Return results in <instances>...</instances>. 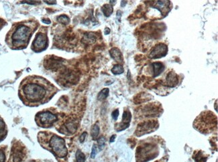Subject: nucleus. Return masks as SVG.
Instances as JSON below:
<instances>
[{"label": "nucleus", "instance_id": "nucleus-1", "mask_svg": "<svg viewBox=\"0 0 218 162\" xmlns=\"http://www.w3.org/2000/svg\"><path fill=\"white\" fill-rule=\"evenodd\" d=\"M56 92V88L48 80L40 76H28L21 81L18 95L24 104L38 106L48 102Z\"/></svg>", "mask_w": 218, "mask_h": 162}, {"label": "nucleus", "instance_id": "nucleus-2", "mask_svg": "<svg viewBox=\"0 0 218 162\" xmlns=\"http://www.w3.org/2000/svg\"><path fill=\"white\" fill-rule=\"evenodd\" d=\"M38 26V22L34 20L15 23L5 36L7 45L14 50L25 49Z\"/></svg>", "mask_w": 218, "mask_h": 162}, {"label": "nucleus", "instance_id": "nucleus-3", "mask_svg": "<svg viewBox=\"0 0 218 162\" xmlns=\"http://www.w3.org/2000/svg\"><path fill=\"white\" fill-rule=\"evenodd\" d=\"M49 147L52 149L53 153L56 157L62 158L66 157L68 153V150L63 139L56 135H53L49 139Z\"/></svg>", "mask_w": 218, "mask_h": 162}, {"label": "nucleus", "instance_id": "nucleus-4", "mask_svg": "<svg viewBox=\"0 0 218 162\" xmlns=\"http://www.w3.org/2000/svg\"><path fill=\"white\" fill-rule=\"evenodd\" d=\"M48 45V40L46 30L40 31L36 34L32 44L31 49L35 52H40L45 50Z\"/></svg>", "mask_w": 218, "mask_h": 162}, {"label": "nucleus", "instance_id": "nucleus-5", "mask_svg": "<svg viewBox=\"0 0 218 162\" xmlns=\"http://www.w3.org/2000/svg\"><path fill=\"white\" fill-rule=\"evenodd\" d=\"M57 121V117L50 112H44L36 116V122L42 127H49Z\"/></svg>", "mask_w": 218, "mask_h": 162}, {"label": "nucleus", "instance_id": "nucleus-6", "mask_svg": "<svg viewBox=\"0 0 218 162\" xmlns=\"http://www.w3.org/2000/svg\"><path fill=\"white\" fill-rule=\"evenodd\" d=\"M167 46L164 44H158L155 46L154 48L152 50L149 54V57L152 59L160 58L165 56L167 54Z\"/></svg>", "mask_w": 218, "mask_h": 162}, {"label": "nucleus", "instance_id": "nucleus-7", "mask_svg": "<svg viewBox=\"0 0 218 162\" xmlns=\"http://www.w3.org/2000/svg\"><path fill=\"white\" fill-rule=\"evenodd\" d=\"M156 121H151L145 122L143 124H140L138 125L136 134L137 135V136H142V135L152 132L154 131L153 129L156 127Z\"/></svg>", "mask_w": 218, "mask_h": 162}, {"label": "nucleus", "instance_id": "nucleus-8", "mask_svg": "<svg viewBox=\"0 0 218 162\" xmlns=\"http://www.w3.org/2000/svg\"><path fill=\"white\" fill-rule=\"evenodd\" d=\"M132 119V115H131L130 110H125L123 113L122 121L119 124V126L117 128V131H121L128 128L130 126V123Z\"/></svg>", "mask_w": 218, "mask_h": 162}, {"label": "nucleus", "instance_id": "nucleus-9", "mask_svg": "<svg viewBox=\"0 0 218 162\" xmlns=\"http://www.w3.org/2000/svg\"><path fill=\"white\" fill-rule=\"evenodd\" d=\"M178 83L177 75L173 72H170L166 79V85L168 87H174Z\"/></svg>", "mask_w": 218, "mask_h": 162}, {"label": "nucleus", "instance_id": "nucleus-10", "mask_svg": "<svg viewBox=\"0 0 218 162\" xmlns=\"http://www.w3.org/2000/svg\"><path fill=\"white\" fill-rule=\"evenodd\" d=\"M109 54L111 58L118 63H122L124 58H123L122 54L121 51L117 48H113L109 50Z\"/></svg>", "mask_w": 218, "mask_h": 162}, {"label": "nucleus", "instance_id": "nucleus-11", "mask_svg": "<svg viewBox=\"0 0 218 162\" xmlns=\"http://www.w3.org/2000/svg\"><path fill=\"white\" fill-rule=\"evenodd\" d=\"M152 66L153 77H158L164 70V66L163 65L162 63L159 62L152 63Z\"/></svg>", "mask_w": 218, "mask_h": 162}, {"label": "nucleus", "instance_id": "nucleus-12", "mask_svg": "<svg viewBox=\"0 0 218 162\" xmlns=\"http://www.w3.org/2000/svg\"><path fill=\"white\" fill-rule=\"evenodd\" d=\"M170 4V1H157L156 3V7H155L160 10L162 13H167L169 11H168L166 9L168 8V5Z\"/></svg>", "mask_w": 218, "mask_h": 162}, {"label": "nucleus", "instance_id": "nucleus-13", "mask_svg": "<svg viewBox=\"0 0 218 162\" xmlns=\"http://www.w3.org/2000/svg\"><path fill=\"white\" fill-rule=\"evenodd\" d=\"M7 133V130L6 125L2 118L0 117V142L6 137Z\"/></svg>", "mask_w": 218, "mask_h": 162}, {"label": "nucleus", "instance_id": "nucleus-14", "mask_svg": "<svg viewBox=\"0 0 218 162\" xmlns=\"http://www.w3.org/2000/svg\"><path fill=\"white\" fill-rule=\"evenodd\" d=\"M102 12L103 13L104 16L105 17H109L112 14L113 9L112 5L110 4H105L101 7Z\"/></svg>", "mask_w": 218, "mask_h": 162}, {"label": "nucleus", "instance_id": "nucleus-15", "mask_svg": "<svg viewBox=\"0 0 218 162\" xmlns=\"http://www.w3.org/2000/svg\"><path fill=\"white\" fill-rule=\"evenodd\" d=\"M99 134V127L98 124H95L92 127L91 131V135L93 140H96L98 138V135Z\"/></svg>", "mask_w": 218, "mask_h": 162}, {"label": "nucleus", "instance_id": "nucleus-16", "mask_svg": "<svg viewBox=\"0 0 218 162\" xmlns=\"http://www.w3.org/2000/svg\"><path fill=\"white\" fill-rule=\"evenodd\" d=\"M109 89H107V88L103 89V90H101V91H100L99 93L97 95L98 100L99 101L105 100V99L108 97V95H109Z\"/></svg>", "mask_w": 218, "mask_h": 162}, {"label": "nucleus", "instance_id": "nucleus-17", "mask_svg": "<svg viewBox=\"0 0 218 162\" xmlns=\"http://www.w3.org/2000/svg\"><path fill=\"white\" fill-rule=\"evenodd\" d=\"M124 68H123V66L122 65H120V64H116V65L113 66L112 69H111V72H112L113 74H115V75H117V74H122L123 72H124Z\"/></svg>", "mask_w": 218, "mask_h": 162}, {"label": "nucleus", "instance_id": "nucleus-18", "mask_svg": "<svg viewBox=\"0 0 218 162\" xmlns=\"http://www.w3.org/2000/svg\"><path fill=\"white\" fill-rule=\"evenodd\" d=\"M76 159L77 162H85V156L84 153H83L81 150L78 149L76 152Z\"/></svg>", "mask_w": 218, "mask_h": 162}, {"label": "nucleus", "instance_id": "nucleus-19", "mask_svg": "<svg viewBox=\"0 0 218 162\" xmlns=\"http://www.w3.org/2000/svg\"><path fill=\"white\" fill-rule=\"evenodd\" d=\"M57 21L59 23H61L62 24L67 25L70 22V19L69 17L66 15H61V16H58L57 18Z\"/></svg>", "mask_w": 218, "mask_h": 162}, {"label": "nucleus", "instance_id": "nucleus-20", "mask_svg": "<svg viewBox=\"0 0 218 162\" xmlns=\"http://www.w3.org/2000/svg\"><path fill=\"white\" fill-rule=\"evenodd\" d=\"M97 143H98V146H99V150L101 151L104 147L105 144V138L104 137H101V138L98 139L97 140Z\"/></svg>", "mask_w": 218, "mask_h": 162}, {"label": "nucleus", "instance_id": "nucleus-21", "mask_svg": "<svg viewBox=\"0 0 218 162\" xmlns=\"http://www.w3.org/2000/svg\"><path fill=\"white\" fill-rule=\"evenodd\" d=\"M97 153V146L94 144L92 147V151H91V157L93 159V158L95 157Z\"/></svg>", "mask_w": 218, "mask_h": 162}, {"label": "nucleus", "instance_id": "nucleus-22", "mask_svg": "<svg viewBox=\"0 0 218 162\" xmlns=\"http://www.w3.org/2000/svg\"><path fill=\"white\" fill-rule=\"evenodd\" d=\"M5 154L3 149H0V162H5Z\"/></svg>", "mask_w": 218, "mask_h": 162}, {"label": "nucleus", "instance_id": "nucleus-23", "mask_svg": "<svg viewBox=\"0 0 218 162\" xmlns=\"http://www.w3.org/2000/svg\"><path fill=\"white\" fill-rule=\"evenodd\" d=\"M111 116H112V118L114 120H117V117L119 116V110L118 109H115L113 110L112 112V114H111Z\"/></svg>", "mask_w": 218, "mask_h": 162}, {"label": "nucleus", "instance_id": "nucleus-24", "mask_svg": "<svg viewBox=\"0 0 218 162\" xmlns=\"http://www.w3.org/2000/svg\"><path fill=\"white\" fill-rule=\"evenodd\" d=\"M87 135V132H84V133H83L82 134H81V135L80 136V138H79V140H80V142L81 143L84 142V141L85 140V138H86Z\"/></svg>", "mask_w": 218, "mask_h": 162}, {"label": "nucleus", "instance_id": "nucleus-25", "mask_svg": "<svg viewBox=\"0 0 218 162\" xmlns=\"http://www.w3.org/2000/svg\"><path fill=\"white\" fill-rule=\"evenodd\" d=\"M45 3H48V4H56V1H44Z\"/></svg>", "mask_w": 218, "mask_h": 162}, {"label": "nucleus", "instance_id": "nucleus-26", "mask_svg": "<svg viewBox=\"0 0 218 162\" xmlns=\"http://www.w3.org/2000/svg\"><path fill=\"white\" fill-rule=\"evenodd\" d=\"M115 138H116V136H115V135H113V136H111V138H110V141H109V142H110V143H112V142H114Z\"/></svg>", "mask_w": 218, "mask_h": 162}, {"label": "nucleus", "instance_id": "nucleus-27", "mask_svg": "<svg viewBox=\"0 0 218 162\" xmlns=\"http://www.w3.org/2000/svg\"><path fill=\"white\" fill-rule=\"evenodd\" d=\"M109 32H110V30H109L108 28H106L105 29V34H109Z\"/></svg>", "mask_w": 218, "mask_h": 162}, {"label": "nucleus", "instance_id": "nucleus-28", "mask_svg": "<svg viewBox=\"0 0 218 162\" xmlns=\"http://www.w3.org/2000/svg\"><path fill=\"white\" fill-rule=\"evenodd\" d=\"M42 22L45 23V24H46V22H48V23H49V24H50V21L49 20H44V19H43V20H42Z\"/></svg>", "mask_w": 218, "mask_h": 162}, {"label": "nucleus", "instance_id": "nucleus-29", "mask_svg": "<svg viewBox=\"0 0 218 162\" xmlns=\"http://www.w3.org/2000/svg\"><path fill=\"white\" fill-rule=\"evenodd\" d=\"M115 3H116V1H110V3H113L114 4Z\"/></svg>", "mask_w": 218, "mask_h": 162}]
</instances>
